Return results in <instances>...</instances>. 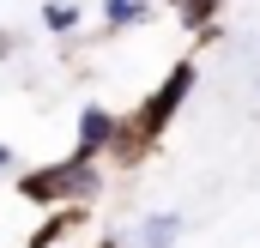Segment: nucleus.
<instances>
[{
    "label": "nucleus",
    "mask_w": 260,
    "mask_h": 248,
    "mask_svg": "<svg viewBox=\"0 0 260 248\" xmlns=\"http://www.w3.org/2000/svg\"><path fill=\"white\" fill-rule=\"evenodd\" d=\"M194 85H200V61H194V55H182V61H170V73H164V79H157V85H151V91L127 109L133 133H139L151 151L164 145V133H170V127L182 121V109H188Z\"/></svg>",
    "instance_id": "nucleus-2"
},
{
    "label": "nucleus",
    "mask_w": 260,
    "mask_h": 248,
    "mask_svg": "<svg viewBox=\"0 0 260 248\" xmlns=\"http://www.w3.org/2000/svg\"><path fill=\"white\" fill-rule=\"evenodd\" d=\"M224 6H230V0H176L170 12H176V24H182L194 43H212V37H224Z\"/></svg>",
    "instance_id": "nucleus-4"
},
{
    "label": "nucleus",
    "mask_w": 260,
    "mask_h": 248,
    "mask_svg": "<svg viewBox=\"0 0 260 248\" xmlns=\"http://www.w3.org/2000/svg\"><path fill=\"white\" fill-rule=\"evenodd\" d=\"M103 188H109V164L103 158H79V151H67L55 164H37V170H12V194L24 206H37V212H49V206H91Z\"/></svg>",
    "instance_id": "nucleus-1"
},
{
    "label": "nucleus",
    "mask_w": 260,
    "mask_h": 248,
    "mask_svg": "<svg viewBox=\"0 0 260 248\" xmlns=\"http://www.w3.org/2000/svg\"><path fill=\"white\" fill-rule=\"evenodd\" d=\"M12 170H18V151H12V145L0 139V182H12Z\"/></svg>",
    "instance_id": "nucleus-10"
},
{
    "label": "nucleus",
    "mask_w": 260,
    "mask_h": 248,
    "mask_svg": "<svg viewBox=\"0 0 260 248\" xmlns=\"http://www.w3.org/2000/svg\"><path fill=\"white\" fill-rule=\"evenodd\" d=\"M157 6H176V0H157Z\"/></svg>",
    "instance_id": "nucleus-12"
},
{
    "label": "nucleus",
    "mask_w": 260,
    "mask_h": 248,
    "mask_svg": "<svg viewBox=\"0 0 260 248\" xmlns=\"http://www.w3.org/2000/svg\"><path fill=\"white\" fill-rule=\"evenodd\" d=\"M182 242V212H145L127 230V248H176Z\"/></svg>",
    "instance_id": "nucleus-6"
},
{
    "label": "nucleus",
    "mask_w": 260,
    "mask_h": 248,
    "mask_svg": "<svg viewBox=\"0 0 260 248\" xmlns=\"http://www.w3.org/2000/svg\"><path fill=\"white\" fill-rule=\"evenodd\" d=\"M97 18H103V30H139V24H151L157 18V0H97Z\"/></svg>",
    "instance_id": "nucleus-7"
},
{
    "label": "nucleus",
    "mask_w": 260,
    "mask_h": 248,
    "mask_svg": "<svg viewBox=\"0 0 260 248\" xmlns=\"http://www.w3.org/2000/svg\"><path fill=\"white\" fill-rule=\"evenodd\" d=\"M109 139H115V109L109 103H79V115H73V151L79 158H103Z\"/></svg>",
    "instance_id": "nucleus-3"
},
{
    "label": "nucleus",
    "mask_w": 260,
    "mask_h": 248,
    "mask_svg": "<svg viewBox=\"0 0 260 248\" xmlns=\"http://www.w3.org/2000/svg\"><path fill=\"white\" fill-rule=\"evenodd\" d=\"M85 218H91V206H49L43 224L24 236V248H61L73 230H85Z\"/></svg>",
    "instance_id": "nucleus-5"
},
{
    "label": "nucleus",
    "mask_w": 260,
    "mask_h": 248,
    "mask_svg": "<svg viewBox=\"0 0 260 248\" xmlns=\"http://www.w3.org/2000/svg\"><path fill=\"white\" fill-rule=\"evenodd\" d=\"M139 158H151V145L133 133V121H127V115H115V139H109L103 164H121V170H127V164H139Z\"/></svg>",
    "instance_id": "nucleus-8"
},
{
    "label": "nucleus",
    "mask_w": 260,
    "mask_h": 248,
    "mask_svg": "<svg viewBox=\"0 0 260 248\" xmlns=\"http://www.w3.org/2000/svg\"><path fill=\"white\" fill-rule=\"evenodd\" d=\"M85 24V6L79 0H43V30L49 37H73Z\"/></svg>",
    "instance_id": "nucleus-9"
},
{
    "label": "nucleus",
    "mask_w": 260,
    "mask_h": 248,
    "mask_svg": "<svg viewBox=\"0 0 260 248\" xmlns=\"http://www.w3.org/2000/svg\"><path fill=\"white\" fill-rule=\"evenodd\" d=\"M91 248H127V236H97Z\"/></svg>",
    "instance_id": "nucleus-11"
}]
</instances>
